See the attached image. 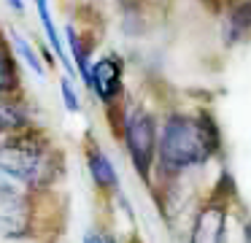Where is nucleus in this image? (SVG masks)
I'll list each match as a JSON object with an SVG mask.
<instances>
[{"instance_id":"obj_17","label":"nucleus","mask_w":251,"mask_h":243,"mask_svg":"<svg viewBox=\"0 0 251 243\" xmlns=\"http://www.w3.org/2000/svg\"><path fill=\"white\" fill-rule=\"evenodd\" d=\"M246 238H249V241H251V221H249V224H246Z\"/></svg>"},{"instance_id":"obj_12","label":"nucleus","mask_w":251,"mask_h":243,"mask_svg":"<svg viewBox=\"0 0 251 243\" xmlns=\"http://www.w3.org/2000/svg\"><path fill=\"white\" fill-rule=\"evenodd\" d=\"M68 41H71V52H73V59H76V65H78V73H81L84 84L89 86V73H92V68L87 65L84 49H81V43H78V38H76V32H73V27H68Z\"/></svg>"},{"instance_id":"obj_16","label":"nucleus","mask_w":251,"mask_h":243,"mask_svg":"<svg viewBox=\"0 0 251 243\" xmlns=\"http://www.w3.org/2000/svg\"><path fill=\"white\" fill-rule=\"evenodd\" d=\"M87 241H111L108 235H87Z\"/></svg>"},{"instance_id":"obj_13","label":"nucleus","mask_w":251,"mask_h":243,"mask_svg":"<svg viewBox=\"0 0 251 243\" xmlns=\"http://www.w3.org/2000/svg\"><path fill=\"white\" fill-rule=\"evenodd\" d=\"M11 41H14V46H17V52H19V54H22V57H25V62H27L30 68H33L35 73H38V76H44V65H41V59L35 57L33 46H30V43L25 41V38L19 35V32H11Z\"/></svg>"},{"instance_id":"obj_4","label":"nucleus","mask_w":251,"mask_h":243,"mask_svg":"<svg viewBox=\"0 0 251 243\" xmlns=\"http://www.w3.org/2000/svg\"><path fill=\"white\" fill-rule=\"evenodd\" d=\"M89 86L100 95V100H114L122 89V62L116 57H103L89 73Z\"/></svg>"},{"instance_id":"obj_7","label":"nucleus","mask_w":251,"mask_h":243,"mask_svg":"<svg viewBox=\"0 0 251 243\" xmlns=\"http://www.w3.org/2000/svg\"><path fill=\"white\" fill-rule=\"evenodd\" d=\"M89 173H92L98 187H105V189L116 187V170H114V165H111V160L100 149L89 151Z\"/></svg>"},{"instance_id":"obj_18","label":"nucleus","mask_w":251,"mask_h":243,"mask_svg":"<svg viewBox=\"0 0 251 243\" xmlns=\"http://www.w3.org/2000/svg\"><path fill=\"white\" fill-rule=\"evenodd\" d=\"M213 3H216V0H213Z\"/></svg>"},{"instance_id":"obj_10","label":"nucleus","mask_w":251,"mask_h":243,"mask_svg":"<svg viewBox=\"0 0 251 243\" xmlns=\"http://www.w3.org/2000/svg\"><path fill=\"white\" fill-rule=\"evenodd\" d=\"M27 124V113L8 100H0V130H19Z\"/></svg>"},{"instance_id":"obj_1","label":"nucleus","mask_w":251,"mask_h":243,"mask_svg":"<svg viewBox=\"0 0 251 243\" xmlns=\"http://www.w3.org/2000/svg\"><path fill=\"white\" fill-rule=\"evenodd\" d=\"M162 170L181 173L208 162L219 149V130L208 116H170L159 138Z\"/></svg>"},{"instance_id":"obj_14","label":"nucleus","mask_w":251,"mask_h":243,"mask_svg":"<svg viewBox=\"0 0 251 243\" xmlns=\"http://www.w3.org/2000/svg\"><path fill=\"white\" fill-rule=\"evenodd\" d=\"M62 97H65V108H68V111L76 113L78 111V97H76V92H73V86H71V81H68V79H62Z\"/></svg>"},{"instance_id":"obj_9","label":"nucleus","mask_w":251,"mask_h":243,"mask_svg":"<svg viewBox=\"0 0 251 243\" xmlns=\"http://www.w3.org/2000/svg\"><path fill=\"white\" fill-rule=\"evenodd\" d=\"M35 5H38V14H41V22H44V30H46V38H49L51 49H54L57 57L68 65V57H65L62 43H60V35H57V27H54V22H51V14H49V3H46V0H35ZM68 70H71V65H68Z\"/></svg>"},{"instance_id":"obj_6","label":"nucleus","mask_w":251,"mask_h":243,"mask_svg":"<svg viewBox=\"0 0 251 243\" xmlns=\"http://www.w3.org/2000/svg\"><path fill=\"white\" fill-rule=\"evenodd\" d=\"M224 230V211L222 208H208L195 224V241H219Z\"/></svg>"},{"instance_id":"obj_3","label":"nucleus","mask_w":251,"mask_h":243,"mask_svg":"<svg viewBox=\"0 0 251 243\" xmlns=\"http://www.w3.org/2000/svg\"><path fill=\"white\" fill-rule=\"evenodd\" d=\"M125 140L127 151L132 157V165L143 178H149V167H151V157L157 149V133H154V119L146 111L135 108L127 113L125 119Z\"/></svg>"},{"instance_id":"obj_15","label":"nucleus","mask_w":251,"mask_h":243,"mask_svg":"<svg viewBox=\"0 0 251 243\" xmlns=\"http://www.w3.org/2000/svg\"><path fill=\"white\" fill-rule=\"evenodd\" d=\"M8 5H11L14 11H22V8H25V3H22V0H8Z\"/></svg>"},{"instance_id":"obj_2","label":"nucleus","mask_w":251,"mask_h":243,"mask_svg":"<svg viewBox=\"0 0 251 243\" xmlns=\"http://www.w3.org/2000/svg\"><path fill=\"white\" fill-rule=\"evenodd\" d=\"M57 173V160L49 149L33 140L0 143V192L25 194L27 189L46 187Z\"/></svg>"},{"instance_id":"obj_8","label":"nucleus","mask_w":251,"mask_h":243,"mask_svg":"<svg viewBox=\"0 0 251 243\" xmlns=\"http://www.w3.org/2000/svg\"><path fill=\"white\" fill-rule=\"evenodd\" d=\"M249 32H251V3H243L240 8H235L232 14H229V22H227V43L243 41Z\"/></svg>"},{"instance_id":"obj_11","label":"nucleus","mask_w":251,"mask_h":243,"mask_svg":"<svg viewBox=\"0 0 251 243\" xmlns=\"http://www.w3.org/2000/svg\"><path fill=\"white\" fill-rule=\"evenodd\" d=\"M17 86V68H14L11 54L6 52V46L0 43V95H6Z\"/></svg>"},{"instance_id":"obj_5","label":"nucleus","mask_w":251,"mask_h":243,"mask_svg":"<svg viewBox=\"0 0 251 243\" xmlns=\"http://www.w3.org/2000/svg\"><path fill=\"white\" fill-rule=\"evenodd\" d=\"M27 200L25 194H6L0 192V230L6 235H19L27 230Z\"/></svg>"}]
</instances>
